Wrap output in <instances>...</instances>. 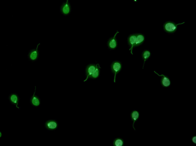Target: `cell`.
Masks as SVG:
<instances>
[{"mask_svg":"<svg viewBox=\"0 0 196 146\" xmlns=\"http://www.w3.org/2000/svg\"><path fill=\"white\" fill-rule=\"evenodd\" d=\"M136 34H137V38H136L135 43L133 46V48L135 47L140 46L144 42L145 40V36L143 34L138 33H136Z\"/></svg>","mask_w":196,"mask_h":146,"instance_id":"10","label":"cell"},{"mask_svg":"<svg viewBox=\"0 0 196 146\" xmlns=\"http://www.w3.org/2000/svg\"><path fill=\"white\" fill-rule=\"evenodd\" d=\"M192 143H194V144H196V136L195 135L192 137Z\"/></svg>","mask_w":196,"mask_h":146,"instance_id":"17","label":"cell"},{"mask_svg":"<svg viewBox=\"0 0 196 146\" xmlns=\"http://www.w3.org/2000/svg\"><path fill=\"white\" fill-rule=\"evenodd\" d=\"M151 54V52L150 50H145L143 51L141 55L143 61H144L143 65V69H144V65H145V62L150 58Z\"/></svg>","mask_w":196,"mask_h":146,"instance_id":"15","label":"cell"},{"mask_svg":"<svg viewBox=\"0 0 196 146\" xmlns=\"http://www.w3.org/2000/svg\"><path fill=\"white\" fill-rule=\"evenodd\" d=\"M139 117H140V113L138 110H132L131 112V114H130V118L133 122L132 126L134 130L135 131H136V129L134 127L135 124L139 120Z\"/></svg>","mask_w":196,"mask_h":146,"instance_id":"9","label":"cell"},{"mask_svg":"<svg viewBox=\"0 0 196 146\" xmlns=\"http://www.w3.org/2000/svg\"><path fill=\"white\" fill-rule=\"evenodd\" d=\"M185 23V22H184L182 23L176 24L175 22L172 21H167L163 24V29L165 32L168 34H173L178 30V26L184 24Z\"/></svg>","mask_w":196,"mask_h":146,"instance_id":"1","label":"cell"},{"mask_svg":"<svg viewBox=\"0 0 196 146\" xmlns=\"http://www.w3.org/2000/svg\"><path fill=\"white\" fill-rule=\"evenodd\" d=\"M96 68V65L93 64H89L88 65L85 69V74H86V78L84 80V82L87 81L89 79V77L94 72Z\"/></svg>","mask_w":196,"mask_h":146,"instance_id":"8","label":"cell"},{"mask_svg":"<svg viewBox=\"0 0 196 146\" xmlns=\"http://www.w3.org/2000/svg\"><path fill=\"white\" fill-rule=\"evenodd\" d=\"M45 126L48 130L53 131L57 129L58 126V124L56 120H50L45 122Z\"/></svg>","mask_w":196,"mask_h":146,"instance_id":"6","label":"cell"},{"mask_svg":"<svg viewBox=\"0 0 196 146\" xmlns=\"http://www.w3.org/2000/svg\"><path fill=\"white\" fill-rule=\"evenodd\" d=\"M35 87H36V88H35L34 93L33 95L31 96V99H30V101L31 104L33 106L36 107H38L40 106V104L41 101L40 98L37 96H36V95H35L36 89V86Z\"/></svg>","mask_w":196,"mask_h":146,"instance_id":"12","label":"cell"},{"mask_svg":"<svg viewBox=\"0 0 196 146\" xmlns=\"http://www.w3.org/2000/svg\"><path fill=\"white\" fill-rule=\"evenodd\" d=\"M100 67L99 64H97L96 65V70L89 77V79H96L99 77L100 75Z\"/></svg>","mask_w":196,"mask_h":146,"instance_id":"14","label":"cell"},{"mask_svg":"<svg viewBox=\"0 0 196 146\" xmlns=\"http://www.w3.org/2000/svg\"><path fill=\"white\" fill-rule=\"evenodd\" d=\"M125 144L124 140L121 138L118 137L113 140V145L114 146H124Z\"/></svg>","mask_w":196,"mask_h":146,"instance_id":"16","label":"cell"},{"mask_svg":"<svg viewBox=\"0 0 196 146\" xmlns=\"http://www.w3.org/2000/svg\"><path fill=\"white\" fill-rule=\"evenodd\" d=\"M2 136V133L1 131H0V138Z\"/></svg>","mask_w":196,"mask_h":146,"instance_id":"18","label":"cell"},{"mask_svg":"<svg viewBox=\"0 0 196 146\" xmlns=\"http://www.w3.org/2000/svg\"><path fill=\"white\" fill-rule=\"evenodd\" d=\"M60 11L62 14L64 15H68L70 14L71 11V7L69 0H66L63 2L60 7Z\"/></svg>","mask_w":196,"mask_h":146,"instance_id":"3","label":"cell"},{"mask_svg":"<svg viewBox=\"0 0 196 146\" xmlns=\"http://www.w3.org/2000/svg\"><path fill=\"white\" fill-rule=\"evenodd\" d=\"M122 64L118 61H115L113 62L111 65V72L114 75V83H116L117 75L119 73L122 69Z\"/></svg>","mask_w":196,"mask_h":146,"instance_id":"2","label":"cell"},{"mask_svg":"<svg viewBox=\"0 0 196 146\" xmlns=\"http://www.w3.org/2000/svg\"><path fill=\"white\" fill-rule=\"evenodd\" d=\"M9 99L12 104L15 105L17 108H19L18 107L19 99L18 96L17 94H11L9 96Z\"/></svg>","mask_w":196,"mask_h":146,"instance_id":"13","label":"cell"},{"mask_svg":"<svg viewBox=\"0 0 196 146\" xmlns=\"http://www.w3.org/2000/svg\"><path fill=\"white\" fill-rule=\"evenodd\" d=\"M119 32L117 31L114 36L113 37H111L109 40L107 42V46L108 48L110 50H115L117 48L118 46V41L116 38L117 35L119 33Z\"/></svg>","mask_w":196,"mask_h":146,"instance_id":"5","label":"cell"},{"mask_svg":"<svg viewBox=\"0 0 196 146\" xmlns=\"http://www.w3.org/2000/svg\"><path fill=\"white\" fill-rule=\"evenodd\" d=\"M154 72L159 76L161 77L160 84L163 87L165 88H167L171 86V82L170 78L167 76L164 75V74L159 75L156 71Z\"/></svg>","mask_w":196,"mask_h":146,"instance_id":"4","label":"cell"},{"mask_svg":"<svg viewBox=\"0 0 196 146\" xmlns=\"http://www.w3.org/2000/svg\"><path fill=\"white\" fill-rule=\"evenodd\" d=\"M136 38H137L136 33H133L129 35L127 38L128 44L130 47V50L131 51V53L132 55L133 54L132 53V50L134 45L135 43Z\"/></svg>","mask_w":196,"mask_h":146,"instance_id":"7","label":"cell"},{"mask_svg":"<svg viewBox=\"0 0 196 146\" xmlns=\"http://www.w3.org/2000/svg\"><path fill=\"white\" fill-rule=\"evenodd\" d=\"M39 45H40V44L37 45L36 49H34L30 51L29 54V58L30 60L32 61H36L37 60L39 56V51L38 49Z\"/></svg>","mask_w":196,"mask_h":146,"instance_id":"11","label":"cell"}]
</instances>
